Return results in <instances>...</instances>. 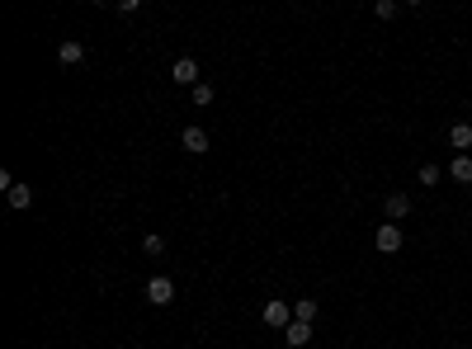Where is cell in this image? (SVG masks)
Instances as JSON below:
<instances>
[{
  "instance_id": "1",
  "label": "cell",
  "mask_w": 472,
  "mask_h": 349,
  "mask_svg": "<svg viewBox=\"0 0 472 349\" xmlns=\"http://www.w3.org/2000/svg\"><path fill=\"white\" fill-rule=\"evenodd\" d=\"M402 241H406V231H402V227H397V222H383V227H378V236H373V246L383 255H392V250H402Z\"/></svg>"
},
{
  "instance_id": "2",
  "label": "cell",
  "mask_w": 472,
  "mask_h": 349,
  "mask_svg": "<svg viewBox=\"0 0 472 349\" xmlns=\"http://www.w3.org/2000/svg\"><path fill=\"white\" fill-rule=\"evenodd\" d=\"M147 302H151V307H170L175 302V284L166 279V274H156V279L147 284Z\"/></svg>"
},
{
  "instance_id": "3",
  "label": "cell",
  "mask_w": 472,
  "mask_h": 349,
  "mask_svg": "<svg viewBox=\"0 0 472 349\" xmlns=\"http://www.w3.org/2000/svg\"><path fill=\"white\" fill-rule=\"evenodd\" d=\"M260 317H265V326H283V331H288V326H293V302H265Z\"/></svg>"
},
{
  "instance_id": "4",
  "label": "cell",
  "mask_w": 472,
  "mask_h": 349,
  "mask_svg": "<svg viewBox=\"0 0 472 349\" xmlns=\"http://www.w3.org/2000/svg\"><path fill=\"white\" fill-rule=\"evenodd\" d=\"M180 146H185L189 156H204V151H208L213 142H208V132H204V127H185V132H180Z\"/></svg>"
},
{
  "instance_id": "5",
  "label": "cell",
  "mask_w": 472,
  "mask_h": 349,
  "mask_svg": "<svg viewBox=\"0 0 472 349\" xmlns=\"http://www.w3.org/2000/svg\"><path fill=\"white\" fill-rule=\"evenodd\" d=\"M170 76H175V85H189V90H194V85H199V62H194V57H180V62L170 66Z\"/></svg>"
},
{
  "instance_id": "6",
  "label": "cell",
  "mask_w": 472,
  "mask_h": 349,
  "mask_svg": "<svg viewBox=\"0 0 472 349\" xmlns=\"http://www.w3.org/2000/svg\"><path fill=\"white\" fill-rule=\"evenodd\" d=\"M383 208H387V217H392V222H402V217L411 212V193H387Z\"/></svg>"
},
{
  "instance_id": "7",
  "label": "cell",
  "mask_w": 472,
  "mask_h": 349,
  "mask_svg": "<svg viewBox=\"0 0 472 349\" xmlns=\"http://www.w3.org/2000/svg\"><path fill=\"white\" fill-rule=\"evenodd\" d=\"M57 62H62V66H76V62H85V48H80L76 38H66V43H57Z\"/></svg>"
},
{
  "instance_id": "8",
  "label": "cell",
  "mask_w": 472,
  "mask_h": 349,
  "mask_svg": "<svg viewBox=\"0 0 472 349\" xmlns=\"http://www.w3.org/2000/svg\"><path fill=\"white\" fill-rule=\"evenodd\" d=\"M449 146L468 156V146H472V123H454V127H449Z\"/></svg>"
},
{
  "instance_id": "9",
  "label": "cell",
  "mask_w": 472,
  "mask_h": 349,
  "mask_svg": "<svg viewBox=\"0 0 472 349\" xmlns=\"http://www.w3.org/2000/svg\"><path fill=\"white\" fill-rule=\"evenodd\" d=\"M283 340H288V345H293V349L312 345V326H307V321H293V326H288V331H283Z\"/></svg>"
},
{
  "instance_id": "10",
  "label": "cell",
  "mask_w": 472,
  "mask_h": 349,
  "mask_svg": "<svg viewBox=\"0 0 472 349\" xmlns=\"http://www.w3.org/2000/svg\"><path fill=\"white\" fill-rule=\"evenodd\" d=\"M316 312H321V307H316L312 298H298V302H293V321H307V326H312Z\"/></svg>"
},
{
  "instance_id": "11",
  "label": "cell",
  "mask_w": 472,
  "mask_h": 349,
  "mask_svg": "<svg viewBox=\"0 0 472 349\" xmlns=\"http://www.w3.org/2000/svg\"><path fill=\"white\" fill-rule=\"evenodd\" d=\"M5 198H10V208H19V212H24V208H33V189H29V184H15Z\"/></svg>"
},
{
  "instance_id": "12",
  "label": "cell",
  "mask_w": 472,
  "mask_h": 349,
  "mask_svg": "<svg viewBox=\"0 0 472 349\" xmlns=\"http://www.w3.org/2000/svg\"><path fill=\"white\" fill-rule=\"evenodd\" d=\"M449 174H454L458 184H472V156H454V165H449Z\"/></svg>"
},
{
  "instance_id": "13",
  "label": "cell",
  "mask_w": 472,
  "mask_h": 349,
  "mask_svg": "<svg viewBox=\"0 0 472 349\" xmlns=\"http://www.w3.org/2000/svg\"><path fill=\"white\" fill-rule=\"evenodd\" d=\"M189 95H194V104H199V109H204V104H213V85H204V80H199Z\"/></svg>"
},
{
  "instance_id": "14",
  "label": "cell",
  "mask_w": 472,
  "mask_h": 349,
  "mask_svg": "<svg viewBox=\"0 0 472 349\" xmlns=\"http://www.w3.org/2000/svg\"><path fill=\"white\" fill-rule=\"evenodd\" d=\"M142 250H147V255H161V250H166V241H161L156 231H147V236H142Z\"/></svg>"
},
{
  "instance_id": "15",
  "label": "cell",
  "mask_w": 472,
  "mask_h": 349,
  "mask_svg": "<svg viewBox=\"0 0 472 349\" xmlns=\"http://www.w3.org/2000/svg\"><path fill=\"white\" fill-rule=\"evenodd\" d=\"M440 179H444L440 165H421V184H440Z\"/></svg>"
},
{
  "instance_id": "16",
  "label": "cell",
  "mask_w": 472,
  "mask_h": 349,
  "mask_svg": "<svg viewBox=\"0 0 472 349\" xmlns=\"http://www.w3.org/2000/svg\"><path fill=\"white\" fill-rule=\"evenodd\" d=\"M373 10H378V19H392V15H397V10H402V5H397V0H378Z\"/></svg>"
},
{
  "instance_id": "17",
  "label": "cell",
  "mask_w": 472,
  "mask_h": 349,
  "mask_svg": "<svg viewBox=\"0 0 472 349\" xmlns=\"http://www.w3.org/2000/svg\"><path fill=\"white\" fill-rule=\"evenodd\" d=\"M454 349H468V345H454Z\"/></svg>"
}]
</instances>
